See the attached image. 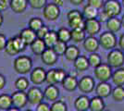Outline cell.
I'll use <instances>...</instances> for the list:
<instances>
[{"label":"cell","instance_id":"obj_1","mask_svg":"<svg viewBox=\"0 0 124 111\" xmlns=\"http://www.w3.org/2000/svg\"><path fill=\"white\" fill-rule=\"evenodd\" d=\"M13 67L17 73L27 74L32 69L31 58L28 56H19L13 62Z\"/></svg>","mask_w":124,"mask_h":111},{"label":"cell","instance_id":"obj_2","mask_svg":"<svg viewBox=\"0 0 124 111\" xmlns=\"http://www.w3.org/2000/svg\"><path fill=\"white\" fill-rule=\"evenodd\" d=\"M108 64L111 68L119 69L124 64V52L120 49H112L108 54Z\"/></svg>","mask_w":124,"mask_h":111},{"label":"cell","instance_id":"obj_3","mask_svg":"<svg viewBox=\"0 0 124 111\" xmlns=\"http://www.w3.org/2000/svg\"><path fill=\"white\" fill-rule=\"evenodd\" d=\"M99 44L105 50H112L116 47L118 44V39L115 35V33L109 32H104L99 36Z\"/></svg>","mask_w":124,"mask_h":111},{"label":"cell","instance_id":"obj_4","mask_svg":"<svg viewBox=\"0 0 124 111\" xmlns=\"http://www.w3.org/2000/svg\"><path fill=\"white\" fill-rule=\"evenodd\" d=\"M122 6L119 0H107L104 4L102 10L108 16V18L118 17L121 13Z\"/></svg>","mask_w":124,"mask_h":111},{"label":"cell","instance_id":"obj_5","mask_svg":"<svg viewBox=\"0 0 124 111\" xmlns=\"http://www.w3.org/2000/svg\"><path fill=\"white\" fill-rule=\"evenodd\" d=\"M94 77L99 81H108L112 76V68L108 64L101 63L96 68H94Z\"/></svg>","mask_w":124,"mask_h":111},{"label":"cell","instance_id":"obj_6","mask_svg":"<svg viewBox=\"0 0 124 111\" xmlns=\"http://www.w3.org/2000/svg\"><path fill=\"white\" fill-rule=\"evenodd\" d=\"M60 15V7L54 3H47L43 8V16L49 21H55Z\"/></svg>","mask_w":124,"mask_h":111},{"label":"cell","instance_id":"obj_7","mask_svg":"<svg viewBox=\"0 0 124 111\" xmlns=\"http://www.w3.org/2000/svg\"><path fill=\"white\" fill-rule=\"evenodd\" d=\"M83 30L89 36H95L101 30V22L97 19L85 20Z\"/></svg>","mask_w":124,"mask_h":111},{"label":"cell","instance_id":"obj_8","mask_svg":"<svg viewBox=\"0 0 124 111\" xmlns=\"http://www.w3.org/2000/svg\"><path fill=\"white\" fill-rule=\"evenodd\" d=\"M94 80L90 76H84L78 81V88L83 94H90L94 89Z\"/></svg>","mask_w":124,"mask_h":111},{"label":"cell","instance_id":"obj_9","mask_svg":"<svg viewBox=\"0 0 124 111\" xmlns=\"http://www.w3.org/2000/svg\"><path fill=\"white\" fill-rule=\"evenodd\" d=\"M27 98L28 102L31 105H38L41 102H43L44 97V93L38 87H31L29 89L27 93Z\"/></svg>","mask_w":124,"mask_h":111},{"label":"cell","instance_id":"obj_10","mask_svg":"<svg viewBox=\"0 0 124 111\" xmlns=\"http://www.w3.org/2000/svg\"><path fill=\"white\" fill-rule=\"evenodd\" d=\"M12 98V106L17 107V108H23L28 103V98H27V93L24 91H17L13 93L11 95Z\"/></svg>","mask_w":124,"mask_h":111},{"label":"cell","instance_id":"obj_11","mask_svg":"<svg viewBox=\"0 0 124 111\" xmlns=\"http://www.w3.org/2000/svg\"><path fill=\"white\" fill-rule=\"evenodd\" d=\"M57 57L58 56L53 50V48L46 47V49L41 55V59L44 64L47 66H53L57 61Z\"/></svg>","mask_w":124,"mask_h":111},{"label":"cell","instance_id":"obj_12","mask_svg":"<svg viewBox=\"0 0 124 111\" xmlns=\"http://www.w3.org/2000/svg\"><path fill=\"white\" fill-rule=\"evenodd\" d=\"M31 81H32V83L36 85L42 84L43 82L46 81V71L43 68H35L34 69H32L31 72Z\"/></svg>","mask_w":124,"mask_h":111},{"label":"cell","instance_id":"obj_13","mask_svg":"<svg viewBox=\"0 0 124 111\" xmlns=\"http://www.w3.org/2000/svg\"><path fill=\"white\" fill-rule=\"evenodd\" d=\"M83 48L85 51H87L89 53H94L98 50L99 46V41L98 39H96L95 36H88L84 39L83 41Z\"/></svg>","mask_w":124,"mask_h":111},{"label":"cell","instance_id":"obj_14","mask_svg":"<svg viewBox=\"0 0 124 111\" xmlns=\"http://www.w3.org/2000/svg\"><path fill=\"white\" fill-rule=\"evenodd\" d=\"M111 92H112L111 85L108 83L107 81H100L95 87L96 95L101 97V98L108 97L109 95H111Z\"/></svg>","mask_w":124,"mask_h":111},{"label":"cell","instance_id":"obj_15","mask_svg":"<svg viewBox=\"0 0 124 111\" xmlns=\"http://www.w3.org/2000/svg\"><path fill=\"white\" fill-rule=\"evenodd\" d=\"M59 96V90L55 84H49L44 91V97L48 101L55 102Z\"/></svg>","mask_w":124,"mask_h":111},{"label":"cell","instance_id":"obj_16","mask_svg":"<svg viewBox=\"0 0 124 111\" xmlns=\"http://www.w3.org/2000/svg\"><path fill=\"white\" fill-rule=\"evenodd\" d=\"M28 0H10L9 7L14 13L21 14L28 7Z\"/></svg>","mask_w":124,"mask_h":111},{"label":"cell","instance_id":"obj_17","mask_svg":"<svg viewBox=\"0 0 124 111\" xmlns=\"http://www.w3.org/2000/svg\"><path fill=\"white\" fill-rule=\"evenodd\" d=\"M19 35L21 36V38L24 41V43L27 45H30L31 43L37 38L36 32H34V31H32L31 29H30L29 27L26 28V29L21 30Z\"/></svg>","mask_w":124,"mask_h":111},{"label":"cell","instance_id":"obj_18","mask_svg":"<svg viewBox=\"0 0 124 111\" xmlns=\"http://www.w3.org/2000/svg\"><path fill=\"white\" fill-rule=\"evenodd\" d=\"M90 106V99L86 95H81L76 98L74 102V107L78 111H87Z\"/></svg>","mask_w":124,"mask_h":111},{"label":"cell","instance_id":"obj_19","mask_svg":"<svg viewBox=\"0 0 124 111\" xmlns=\"http://www.w3.org/2000/svg\"><path fill=\"white\" fill-rule=\"evenodd\" d=\"M106 27L108 29V31L116 33L121 29V21L118 17H112L109 18L106 22Z\"/></svg>","mask_w":124,"mask_h":111},{"label":"cell","instance_id":"obj_20","mask_svg":"<svg viewBox=\"0 0 124 111\" xmlns=\"http://www.w3.org/2000/svg\"><path fill=\"white\" fill-rule=\"evenodd\" d=\"M31 46V52L36 55V56H41L43 52L46 49V45L44 42L43 39H40V38H36L33 42L30 44Z\"/></svg>","mask_w":124,"mask_h":111},{"label":"cell","instance_id":"obj_21","mask_svg":"<svg viewBox=\"0 0 124 111\" xmlns=\"http://www.w3.org/2000/svg\"><path fill=\"white\" fill-rule=\"evenodd\" d=\"M62 86L66 91L72 92L76 88H78V81L75 76L72 75H67L64 81H62Z\"/></svg>","mask_w":124,"mask_h":111},{"label":"cell","instance_id":"obj_22","mask_svg":"<svg viewBox=\"0 0 124 111\" xmlns=\"http://www.w3.org/2000/svg\"><path fill=\"white\" fill-rule=\"evenodd\" d=\"M73 65L74 68L78 71H85L88 69L90 64L88 61V58L84 56H79L74 61H73Z\"/></svg>","mask_w":124,"mask_h":111},{"label":"cell","instance_id":"obj_23","mask_svg":"<svg viewBox=\"0 0 124 111\" xmlns=\"http://www.w3.org/2000/svg\"><path fill=\"white\" fill-rule=\"evenodd\" d=\"M65 58L67 59L68 61H70V62H73L76 58L80 56V50L79 48L74 45V44H71V45H69L65 51Z\"/></svg>","mask_w":124,"mask_h":111},{"label":"cell","instance_id":"obj_24","mask_svg":"<svg viewBox=\"0 0 124 111\" xmlns=\"http://www.w3.org/2000/svg\"><path fill=\"white\" fill-rule=\"evenodd\" d=\"M111 80L116 86H123L124 85V68L117 69L111 76Z\"/></svg>","mask_w":124,"mask_h":111},{"label":"cell","instance_id":"obj_25","mask_svg":"<svg viewBox=\"0 0 124 111\" xmlns=\"http://www.w3.org/2000/svg\"><path fill=\"white\" fill-rule=\"evenodd\" d=\"M89 109L91 111H103L105 109V103H104L103 98L95 96L90 99Z\"/></svg>","mask_w":124,"mask_h":111},{"label":"cell","instance_id":"obj_26","mask_svg":"<svg viewBox=\"0 0 124 111\" xmlns=\"http://www.w3.org/2000/svg\"><path fill=\"white\" fill-rule=\"evenodd\" d=\"M70 33H71V41H73L75 44L83 42L84 39L86 38V32H84V30L82 28L71 29Z\"/></svg>","mask_w":124,"mask_h":111},{"label":"cell","instance_id":"obj_27","mask_svg":"<svg viewBox=\"0 0 124 111\" xmlns=\"http://www.w3.org/2000/svg\"><path fill=\"white\" fill-rule=\"evenodd\" d=\"M83 16L85 20H88V19H97V16H98L99 11L97 8L93 7L90 5H86L83 7Z\"/></svg>","mask_w":124,"mask_h":111},{"label":"cell","instance_id":"obj_28","mask_svg":"<svg viewBox=\"0 0 124 111\" xmlns=\"http://www.w3.org/2000/svg\"><path fill=\"white\" fill-rule=\"evenodd\" d=\"M44 42L46 44V47L52 48L58 41V37H57V32L55 31H49L47 32V34L43 39Z\"/></svg>","mask_w":124,"mask_h":111},{"label":"cell","instance_id":"obj_29","mask_svg":"<svg viewBox=\"0 0 124 111\" xmlns=\"http://www.w3.org/2000/svg\"><path fill=\"white\" fill-rule=\"evenodd\" d=\"M12 106V98L10 95L6 94L0 95V109L6 111Z\"/></svg>","mask_w":124,"mask_h":111},{"label":"cell","instance_id":"obj_30","mask_svg":"<svg viewBox=\"0 0 124 111\" xmlns=\"http://www.w3.org/2000/svg\"><path fill=\"white\" fill-rule=\"evenodd\" d=\"M57 37H58V41H61L64 43H68L71 40V33L70 31L68 28H60L57 31Z\"/></svg>","mask_w":124,"mask_h":111},{"label":"cell","instance_id":"obj_31","mask_svg":"<svg viewBox=\"0 0 124 111\" xmlns=\"http://www.w3.org/2000/svg\"><path fill=\"white\" fill-rule=\"evenodd\" d=\"M111 95L114 101L122 102L124 100V88L123 86H116L111 92Z\"/></svg>","mask_w":124,"mask_h":111},{"label":"cell","instance_id":"obj_32","mask_svg":"<svg viewBox=\"0 0 124 111\" xmlns=\"http://www.w3.org/2000/svg\"><path fill=\"white\" fill-rule=\"evenodd\" d=\"M84 21H85V19L83 17H77V18H73V19H70V20H68L69 26L70 27L71 29H78V28L83 29Z\"/></svg>","mask_w":124,"mask_h":111},{"label":"cell","instance_id":"obj_33","mask_svg":"<svg viewBox=\"0 0 124 111\" xmlns=\"http://www.w3.org/2000/svg\"><path fill=\"white\" fill-rule=\"evenodd\" d=\"M28 25H29V28H30V29H31L32 31H34V32H36L37 31L44 25V22H43L42 19H40V18H38V17H33V18H31V20L29 21Z\"/></svg>","mask_w":124,"mask_h":111},{"label":"cell","instance_id":"obj_34","mask_svg":"<svg viewBox=\"0 0 124 111\" xmlns=\"http://www.w3.org/2000/svg\"><path fill=\"white\" fill-rule=\"evenodd\" d=\"M15 87L18 91H24L25 92L29 87V81L25 77L18 78L15 81Z\"/></svg>","mask_w":124,"mask_h":111},{"label":"cell","instance_id":"obj_35","mask_svg":"<svg viewBox=\"0 0 124 111\" xmlns=\"http://www.w3.org/2000/svg\"><path fill=\"white\" fill-rule=\"evenodd\" d=\"M4 50H5V53L7 55H8V56H16V55L19 54V52L16 49L15 45H14V44H13V39L12 38H9L8 40Z\"/></svg>","mask_w":124,"mask_h":111},{"label":"cell","instance_id":"obj_36","mask_svg":"<svg viewBox=\"0 0 124 111\" xmlns=\"http://www.w3.org/2000/svg\"><path fill=\"white\" fill-rule=\"evenodd\" d=\"M12 39H13V44H14V45H15L16 49H17V51L19 52V54L25 50L27 44H26L25 43H24V41L21 39L20 35L14 36Z\"/></svg>","mask_w":124,"mask_h":111},{"label":"cell","instance_id":"obj_37","mask_svg":"<svg viewBox=\"0 0 124 111\" xmlns=\"http://www.w3.org/2000/svg\"><path fill=\"white\" fill-rule=\"evenodd\" d=\"M67 47H68L67 43L61 42V41H57V44H56L52 48H53V50L56 52V54H57V56H64Z\"/></svg>","mask_w":124,"mask_h":111},{"label":"cell","instance_id":"obj_38","mask_svg":"<svg viewBox=\"0 0 124 111\" xmlns=\"http://www.w3.org/2000/svg\"><path fill=\"white\" fill-rule=\"evenodd\" d=\"M88 61H89L90 66H92L93 68H96L97 66L101 64V58L96 52L91 53L90 56L88 57Z\"/></svg>","mask_w":124,"mask_h":111},{"label":"cell","instance_id":"obj_39","mask_svg":"<svg viewBox=\"0 0 124 111\" xmlns=\"http://www.w3.org/2000/svg\"><path fill=\"white\" fill-rule=\"evenodd\" d=\"M28 4L33 9H43L47 4V0H28Z\"/></svg>","mask_w":124,"mask_h":111},{"label":"cell","instance_id":"obj_40","mask_svg":"<svg viewBox=\"0 0 124 111\" xmlns=\"http://www.w3.org/2000/svg\"><path fill=\"white\" fill-rule=\"evenodd\" d=\"M50 111H67V105L61 100L55 101L50 106Z\"/></svg>","mask_w":124,"mask_h":111},{"label":"cell","instance_id":"obj_41","mask_svg":"<svg viewBox=\"0 0 124 111\" xmlns=\"http://www.w3.org/2000/svg\"><path fill=\"white\" fill-rule=\"evenodd\" d=\"M67 74L66 71L62 69H56L55 70V80H56V82L57 83H62V81H64V79L66 78Z\"/></svg>","mask_w":124,"mask_h":111},{"label":"cell","instance_id":"obj_42","mask_svg":"<svg viewBox=\"0 0 124 111\" xmlns=\"http://www.w3.org/2000/svg\"><path fill=\"white\" fill-rule=\"evenodd\" d=\"M55 70L56 69H52L48 70L46 72V81L48 84H57L56 80H55Z\"/></svg>","mask_w":124,"mask_h":111},{"label":"cell","instance_id":"obj_43","mask_svg":"<svg viewBox=\"0 0 124 111\" xmlns=\"http://www.w3.org/2000/svg\"><path fill=\"white\" fill-rule=\"evenodd\" d=\"M87 4L90 6H92L93 7L97 8V9H102L105 4V1L104 0H88Z\"/></svg>","mask_w":124,"mask_h":111},{"label":"cell","instance_id":"obj_44","mask_svg":"<svg viewBox=\"0 0 124 111\" xmlns=\"http://www.w3.org/2000/svg\"><path fill=\"white\" fill-rule=\"evenodd\" d=\"M50 30L48 29V27H46V25H43V26L38 30L36 32V35L37 38H40V39H44L45 36L47 34V32H49Z\"/></svg>","mask_w":124,"mask_h":111},{"label":"cell","instance_id":"obj_45","mask_svg":"<svg viewBox=\"0 0 124 111\" xmlns=\"http://www.w3.org/2000/svg\"><path fill=\"white\" fill-rule=\"evenodd\" d=\"M77 17H83V13L78 9H72V10L69 11L67 14V18L68 20H70V19H73V18H77Z\"/></svg>","mask_w":124,"mask_h":111},{"label":"cell","instance_id":"obj_46","mask_svg":"<svg viewBox=\"0 0 124 111\" xmlns=\"http://www.w3.org/2000/svg\"><path fill=\"white\" fill-rule=\"evenodd\" d=\"M35 111H50V106L46 103L41 102L40 104L37 105L36 110Z\"/></svg>","mask_w":124,"mask_h":111},{"label":"cell","instance_id":"obj_47","mask_svg":"<svg viewBox=\"0 0 124 111\" xmlns=\"http://www.w3.org/2000/svg\"><path fill=\"white\" fill-rule=\"evenodd\" d=\"M10 4V0H0V12L5 11Z\"/></svg>","mask_w":124,"mask_h":111},{"label":"cell","instance_id":"obj_48","mask_svg":"<svg viewBox=\"0 0 124 111\" xmlns=\"http://www.w3.org/2000/svg\"><path fill=\"white\" fill-rule=\"evenodd\" d=\"M7 42H8L7 37H6L4 34L0 33V51H2V50H4V49H5Z\"/></svg>","mask_w":124,"mask_h":111},{"label":"cell","instance_id":"obj_49","mask_svg":"<svg viewBox=\"0 0 124 111\" xmlns=\"http://www.w3.org/2000/svg\"><path fill=\"white\" fill-rule=\"evenodd\" d=\"M108 19H109L108 16V15H107V14H106V13H105L103 10L98 13L97 20H98L100 22H107V21H108Z\"/></svg>","mask_w":124,"mask_h":111},{"label":"cell","instance_id":"obj_50","mask_svg":"<svg viewBox=\"0 0 124 111\" xmlns=\"http://www.w3.org/2000/svg\"><path fill=\"white\" fill-rule=\"evenodd\" d=\"M118 44H119V49L122 50L124 52V33H122V34L119 36V40H118Z\"/></svg>","mask_w":124,"mask_h":111},{"label":"cell","instance_id":"obj_51","mask_svg":"<svg viewBox=\"0 0 124 111\" xmlns=\"http://www.w3.org/2000/svg\"><path fill=\"white\" fill-rule=\"evenodd\" d=\"M6 83H7V81L4 75L0 74V90H2L4 87H5Z\"/></svg>","mask_w":124,"mask_h":111},{"label":"cell","instance_id":"obj_52","mask_svg":"<svg viewBox=\"0 0 124 111\" xmlns=\"http://www.w3.org/2000/svg\"><path fill=\"white\" fill-rule=\"evenodd\" d=\"M69 1L70 4H72L74 6H80L84 2V0H69Z\"/></svg>","mask_w":124,"mask_h":111},{"label":"cell","instance_id":"obj_53","mask_svg":"<svg viewBox=\"0 0 124 111\" xmlns=\"http://www.w3.org/2000/svg\"><path fill=\"white\" fill-rule=\"evenodd\" d=\"M53 3H54V4H56V5L58 6V7H62V6L64 5L65 0H53Z\"/></svg>","mask_w":124,"mask_h":111},{"label":"cell","instance_id":"obj_54","mask_svg":"<svg viewBox=\"0 0 124 111\" xmlns=\"http://www.w3.org/2000/svg\"><path fill=\"white\" fill-rule=\"evenodd\" d=\"M6 111H21V109H20V108H17L15 106H12V107L8 108V110H6Z\"/></svg>","mask_w":124,"mask_h":111},{"label":"cell","instance_id":"obj_55","mask_svg":"<svg viewBox=\"0 0 124 111\" xmlns=\"http://www.w3.org/2000/svg\"><path fill=\"white\" fill-rule=\"evenodd\" d=\"M3 22H4V18H3L2 13L0 12V28H1V27H2V25H3Z\"/></svg>","mask_w":124,"mask_h":111},{"label":"cell","instance_id":"obj_56","mask_svg":"<svg viewBox=\"0 0 124 111\" xmlns=\"http://www.w3.org/2000/svg\"><path fill=\"white\" fill-rule=\"evenodd\" d=\"M120 21H121V26H122V27L124 28V14L122 15V17H121Z\"/></svg>","mask_w":124,"mask_h":111},{"label":"cell","instance_id":"obj_57","mask_svg":"<svg viewBox=\"0 0 124 111\" xmlns=\"http://www.w3.org/2000/svg\"><path fill=\"white\" fill-rule=\"evenodd\" d=\"M121 6H122V7L124 8V0H122V1H121Z\"/></svg>","mask_w":124,"mask_h":111},{"label":"cell","instance_id":"obj_58","mask_svg":"<svg viewBox=\"0 0 124 111\" xmlns=\"http://www.w3.org/2000/svg\"><path fill=\"white\" fill-rule=\"evenodd\" d=\"M26 111H32V110H30V109H29V110H26Z\"/></svg>","mask_w":124,"mask_h":111},{"label":"cell","instance_id":"obj_59","mask_svg":"<svg viewBox=\"0 0 124 111\" xmlns=\"http://www.w3.org/2000/svg\"><path fill=\"white\" fill-rule=\"evenodd\" d=\"M103 111H106V110H103Z\"/></svg>","mask_w":124,"mask_h":111}]
</instances>
